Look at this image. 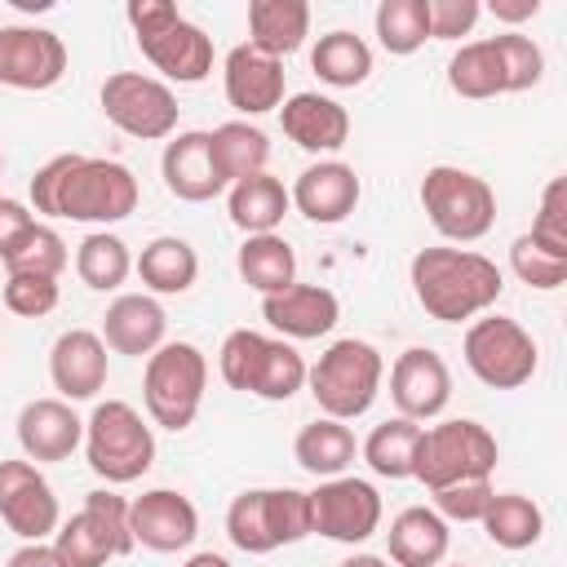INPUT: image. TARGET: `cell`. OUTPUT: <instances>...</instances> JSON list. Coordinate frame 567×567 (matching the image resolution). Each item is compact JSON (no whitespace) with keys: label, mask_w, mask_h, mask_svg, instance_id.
Returning a JSON list of instances; mask_svg holds the SVG:
<instances>
[{"label":"cell","mask_w":567,"mask_h":567,"mask_svg":"<svg viewBox=\"0 0 567 567\" xmlns=\"http://www.w3.org/2000/svg\"><path fill=\"white\" fill-rule=\"evenodd\" d=\"M204 385H208V359L199 346L190 341H164L142 372V403L146 416L164 430H186L199 416L204 403Z\"/></svg>","instance_id":"30bf717a"},{"label":"cell","mask_w":567,"mask_h":567,"mask_svg":"<svg viewBox=\"0 0 567 567\" xmlns=\"http://www.w3.org/2000/svg\"><path fill=\"white\" fill-rule=\"evenodd\" d=\"M133 270L151 297H182L199 279V257L182 235H159L133 257Z\"/></svg>","instance_id":"f546056e"},{"label":"cell","mask_w":567,"mask_h":567,"mask_svg":"<svg viewBox=\"0 0 567 567\" xmlns=\"http://www.w3.org/2000/svg\"><path fill=\"white\" fill-rule=\"evenodd\" d=\"M84 443V421L66 399H31L18 412V447L27 461H66Z\"/></svg>","instance_id":"603a6c76"},{"label":"cell","mask_w":567,"mask_h":567,"mask_svg":"<svg viewBox=\"0 0 567 567\" xmlns=\"http://www.w3.org/2000/svg\"><path fill=\"white\" fill-rule=\"evenodd\" d=\"M540 13V0H492V18L501 22H527Z\"/></svg>","instance_id":"681fc988"},{"label":"cell","mask_w":567,"mask_h":567,"mask_svg":"<svg viewBox=\"0 0 567 567\" xmlns=\"http://www.w3.org/2000/svg\"><path fill=\"white\" fill-rule=\"evenodd\" d=\"M0 523L22 536V545L58 532L62 509L35 461H0Z\"/></svg>","instance_id":"2e32d148"},{"label":"cell","mask_w":567,"mask_h":567,"mask_svg":"<svg viewBox=\"0 0 567 567\" xmlns=\"http://www.w3.org/2000/svg\"><path fill=\"white\" fill-rule=\"evenodd\" d=\"M66 261H71L66 239H62L53 226H44V221H35V226L0 257V266H4L9 275H44V279H58V275L66 270Z\"/></svg>","instance_id":"ab89813d"},{"label":"cell","mask_w":567,"mask_h":567,"mask_svg":"<svg viewBox=\"0 0 567 567\" xmlns=\"http://www.w3.org/2000/svg\"><path fill=\"white\" fill-rule=\"evenodd\" d=\"M337 567H390V558H381V554H350Z\"/></svg>","instance_id":"f907efd6"},{"label":"cell","mask_w":567,"mask_h":567,"mask_svg":"<svg viewBox=\"0 0 567 567\" xmlns=\"http://www.w3.org/2000/svg\"><path fill=\"white\" fill-rule=\"evenodd\" d=\"M509 270H514L527 288H536V292H554V288L567 284V257L545 252L532 235H518V239L509 244Z\"/></svg>","instance_id":"b9f144b4"},{"label":"cell","mask_w":567,"mask_h":567,"mask_svg":"<svg viewBox=\"0 0 567 567\" xmlns=\"http://www.w3.org/2000/svg\"><path fill=\"white\" fill-rule=\"evenodd\" d=\"M0 173H4V155H0Z\"/></svg>","instance_id":"db71d44e"},{"label":"cell","mask_w":567,"mask_h":567,"mask_svg":"<svg viewBox=\"0 0 567 567\" xmlns=\"http://www.w3.org/2000/svg\"><path fill=\"white\" fill-rule=\"evenodd\" d=\"M182 567H230V558H221V554H213V549H204V554H190Z\"/></svg>","instance_id":"816d5d0a"},{"label":"cell","mask_w":567,"mask_h":567,"mask_svg":"<svg viewBox=\"0 0 567 567\" xmlns=\"http://www.w3.org/2000/svg\"><path fill=\"white\" fill-rule=\"evenodd\" d=\"M235 270L248 288L270 297V292H284L297 284V252L279 230L275 235H244V244L235 252Z\"/></svg>","instance_id":"d6a6232c"},{"label":"cell","mask_w":567,"mask_h":567,"mask_svg":"<svg viewBox=\"0 0 567 567\" xmlns=\"http://www.w3.org/2000/svg\"><path fill=\"white\" fill-rule=\"evenodd\" d=\"M58 279H44V275H9L4 279V306L22 319H44L58 310Z\"/></svg>","instance_id":"f6af8a7d"},{"label":"cell","mask_w":567,"mask_h":567,"mask_svg":"<svg viewBox=\"0 0 567 567\" xmlns=\"http://www.w3.org/2000/svg\"><path fill=\"white\" fill-rule=\"evenodd\" d=\"M35 226V213L22 204V199H13V195H0V257L27 235Z\"/></svg>","instance_id":"7dc6e473"},{"label":"cell","mask_w":567,"mask_h":567,"mask_svg":"<svg viewBox=\"0 0 567 567\" xmlns=\"http://www.w3.org/2000/svg\"><path fill=\"white\" fill-rule=\"evenodd\" d=\"M279 124L310 155H332V151H341L350 142V111L328 93H292V97H284Z\"/></svg>","instance_id":"d4e9b609"},{"label":"cell","mask_w":567,"mask_h":567,"mask_svg":"<svg viewBox=\"0 0 567 567\" xmlns=\"http://www.w3.org/2000/svg\"><path fill=\"white\" fill-rule=\"evenodd\" d=\"M217 372L230 390L257 394L266 403H284L306 385V359L297 354V346L284 337L252 332V328L226 332L217 350Z\"/></svg>","instance_id":"277c9868"},{"label":"cell","mask_w":567,"mask_h":567,"mask_svg":"<svg viewBox=\"0 0 567 567\" xmlns=\"http://www.w3.org/2000/svg\"><path fill=\"white\" fill-rule=\"evenodd\" d=\"M478 523H483L487 540L501 545V549H532L540 540V532H545L540 505L532 496H523V492H496Z\"/></svg>","instance_id":"d590c367"},{"label":"cell","mask_w":567,"mask_h":567,"mask_svg":"<svg viewBox=\"0 0 567 567\" xmlns=\"http://www.w3.org/2000/svg\"><path fill=\"white\" fill-rule=\"evenodd\" d=\"M385 545H390L394 567H443L452 532L430 505H408V509L394 514V523L385 532Z\"/></svg>","instance_id":"4316f807"},{"label":"cell","mask_w":567,"mask_h":567,"mask_svg":"<svg viewBox=\"0 0 567 567\" xmlns=\"http://www.w3.org/2000/svg\"><path fill=\"white\" fill-rule=\"evenodd\" d=\"M390 399H394L399 416H408L416 425L443 416V408L452 403V372H447L443 354L430 346L403 350L390 368Z\"/></svg>","instance_id":"e0dca14e"},{"label":"cell","mask_w":567,"mask_h":567,"mask_svg":"<svg viewBox=\"0 0 567 567\" xmlns=\"http://www.w3.org/2000/svg\"><path fill=\"white\" fill-rule=\"evenodd\" d=\"M288 208H292L288 186L270 173H252V177L226 186V213L244 235H275Z\"/></svg>","instance_id":"f1b7e54d"},{"label":"cell","mask_w":567,"mask_h":567,"mask_svg":"<svg viewBox=\"0 0 567 567\" xmlns=\"http://www.w3.org/2000/svg\"><path fill=\"white\" fill-rule=\"evenodd\" d=\"M66 75V44L49 27H0V84L18 93H44Z\"/></svg>","instance_id":"9a60e30c"},{"label":"cell","mask_w":567,"mask_h":567,"mask_svg":"<svg viewBox=\"0 0 567 567\" xmlns=\"http://www.w3.org/2000/svg\"><path fill=\"white\" fill-rule=\"evenodd\" d=\"M430 496H434L430 509H434L443 523H478L496 492H492V478H474V483L439 487V492H430Z\"/></svg>","instance_id":"ee69618b"},{"label":"cell","mask_w":567,"mask_h":567,"mask_svg":"<svg viewBox=\"0 0 567 567\" xmlns=\"http://www.w3.org/2000/svg\"><path fill=\"white\" fill-rule=\"evenodd\" d=\"M461 354H465V368L483 385H492V390H518V385H527L536 377V363H540L536 337L518 319H509V315H478L465 328Z\"/></svg>","instance_id":"7c38bea8"},{"label":"cell","mask_w":567,"mask_h":567,"mask_svg":"<svg viewBox=\"0 0 567 567\" xmlns=\"http://www.w3.org/2000/svg\"><path fill=\"white\" fill-rule=\"evenodd\" d=\"M159 173H164L168 195H177L186 204H204V199L226 190V182L213 168V151H208V133L204 128L177 133L159 155Z\"/></svg>","instance_id":"484cf974"},{"label":"cell","mask_w":567,"mask_h":567,"mask_svg":"<svg viewBox=\"0 0 567 567\" xmlns=\"http://www.w3.org/2000/svg\"><path fill=\"white\" fill-rule=\"evenodd\" d=\"M483 18L478 0H430V40H461Z\"/></svg>","instance_id":"bcb514c9"},{"label":"cell","mask_w":567,"mask_h":567,"mask_svg":"<svg viewBox=\"0 0 567 567\" xmlns=\"http://www.w3.org/2000/svg\"><path fill=\"white\" fill-rule=\"evenodd\" d=\"M447 89L456 97H470V102H487V97L505 93L501 66H496V53L487 40H470L447 58Z\"/></svg>","instance_id":"f35d334b"},{"label":"cell","mask_w":567,"mask_h":567,"mask_svg":"<svg viewBox=\"0 0 567 567\" xmlns=\"http://www.w3.org/2000/svg\"><path fill=\"white\" fill-rule=\"evenodd\" d=\"M226 536L244 554H275L310 532V492L301 487H248L226 509Z\"/></svg>","instance_id":"8992f818"},{"label":"cell","mask_w":567,"mask_h":567,"mask_svg":"<svg viewBox=\"0 0 567 567\" xmlns=\"http://www.w3.org/2000/svg\"><path fill=\"white\" fill-rule=\"evenodd\" d=\"M106 372H111L106 341L93 328H66L49 346V381H53L58 399H66V403L97 399L106 390Z\"/></svg>","instance_id":"d6986e66"},{"label":"cell","mask_w":567,"mask_h":567,"mask_svg":"<svg viewBox=\"0 0 567 567\" xmlns=\"http://www.w3.org/2000/svg\"><path fill=\"white\" fill-rule=\"evenodd\" d=\"M97 102H102V115L137 142H164V137L177 133V111H182L177 93L155 75L115 71V75L102 80Z\"/></svg>","instance_id":"4fadbf2b"},{"label":"cell","mask_w":567,"mask_h":567,"mask_svg":"<svg viewBox=\"0 0 567 567\" xmlns=\"http://www.w3.org/2000/svg\"><path fill=\"white\" fill-rule=\"evenodd\" d=\"M381 377H385L381 350L372 341H359V337L332 341L319 354V363L306 368V385H310L319 412L332 416V421L363 416L381 394Z\"/></svg>","instance_id":"5b68a950"},{"label":"cell","mask_w":567,"mask_h":567,"mask_svg":"<svg viewBox=\"0 0 567 567\" xmlns=\"http://www.w3.org/2000/svg\"><path fill=\"white\" fill-rule=\"evenodd\" d=\"M53 554L62 567H106L111 558L133 554V532H128V501L115 496L111 487H97L84 496V509L58 523L53 532Z\"/></svg>","instance_id":"8fae6325"},{"label":"cell","mask_w":567,"mask_h":567,"mask_svg":"<svg viewBox=\"0 0 567 567\" xmlns=\"http://www.w3.org/2000/svg\"><path fill=\"white\" fill-rule=\"evenodd\" d=\"M4 567H62V563H58V554H53V545H44V540H31V545H22V549H13Z\"/></svg>","instance_id":"c3c4849f"},{"label":"cell","mask_w":567,"mask_h":567,"mask_svg":"<svg viewBox=\"0 0 567 567\" xmlns=\"http://www.w3.org/2000/svg\"><path fill=\"white\" fill-rule=\"evenodd\" d=\"M421 208H425L430 226L452 244H474L496 226V190L487 186V177L456 168V164L425 168Z\"/></svg>","instance_id":"9c48e42d"},{"label":"cell","mask_w":567,"mask_h":567,"mask_svg":"<svg viewBox=\"0 0 567 567\" xmlns=\"http://www.w3.org/2000/svg\"><path fill=\"white\" fill-rule=\"evenodd\" d=\"M310 71L332 89H354L372 75V49L354 31H328L310 49Z\"/></svg>","instance_id":"836d02e7"},{"label":"cell","mask_w":567,"mask_h":567,"mask_svg":"<svg viewBox=\"0 0 567 567\" xmlns=\"http://www.w3.org/2000/svg\"><path fill=\"white\" fill-rule=\"evenodd\" d=\"M527 235H532L545 252L567 257V177H549V182H545V190H540V208H536Z\"/></svg>","instance_id":"7bdbcfd3"},{"label":"cell","mask_w":567,"mask_h":567,"mask_svg":"<svg viewBox=\"0 0 567 567\" xmlns=\"http://www.w3.org/2000/svg\"><path fill=\"white\" fill-rule=\"evenodd\" d=\"M75 275H80V284L93 288V292H115V288L133 275V252H128V244H124L120 235L93 230V235H84L80 248H75Z\"/></svg>","instance_id":"8d00e7d4"},{"label":"cell","mask_w":567,"mask_h":567,"mask_svg":"<svg viewBox=\"0 0 567 567\" xmlns=\"http://www.w3.org/2000/svg\"><path fill=\"white\" fill-rule=\"evenodd\" d=\"M128 532H133V545H142L151 554H177V549L195 545L199 514H195L190 496H182L173 487H151L137 501H128Z\"/></svg>","instance_id":"ac0fdd59"},{"label":"cell","mask_w":567,"mask_h":567,"mask_svg":"<svg viewBox=\"0 0 567 567\" xmlns=\"http://www.w3.org/2000/svg\"><path fill=\"white\" fill-rule=\"evenodd\" d=\"M137 177L120 159L53 155L31 177V213L84 226H115L137 208Z\"/></svg>","instance_id":"6da1fadb"},{"label":"cell","mask_w":567,"mask_h":567,"mask_svg":"<svg viewBox=\"0 0 567 567\" xmlns=\"http://www.w3.org/2000/svg\"><path fill=\"white\" fill-rule=\"evenodd\" d=\"M408 279H412L421 310L439 323L478 319L505 292V275L492 257H483L474 248H447V244L421 248L408 266Z\"/></svg>","instance_id":"7a4b0ae2"},{"label":"cell","mask_w":567,"mask_h":567,"mask_svg":"<svg viewBox=\"0 0 567 567\" xmlns=\"http://www.w3.org/2000/svg\"><path fill=\"white\" fill-rule=\"evenodd\" d=\"M421 430H425V425H416V421H408V416H390V421L372 425V434L363 439L359 456L368 461V470H372L377 478H412Z\"/></svg>","instance_id":"e575fe53"},{"label":"cell","mask_w":567,"mask_h":567,"mask_svg":"<svg viewBox=\"0 0 567 567\" xmlns=\"http://www.w3.org/2000/svg\"><path fill=\"white\" fill-rule=\"evenodd\" d=\"M208 151H213V168L226 186H235L252 173H266V164H270V137L248 120L217 124L208 133Z\"/></svg>","instance_id":"1f68e13d"},{"label":"cell","mask_w":567,"mask_h":567,"mask_svg":"<svg viewBox=\"0 0 567 567\" xmlns=\"http://www.w3.org/2000/svg\"><path fill=\"white\" fill-rule=\"evenodd\" d=\"M221 89L239 115L279 111L284 106V62L257 53L252 44H235L226 53V66H221Z\"/></svg>","instance_id":"7402d4cb"},{"label":"cell","mask_w":567,"mask_h":567,"mask_svg":"<svg viewBox=\"0 0 567 567\" xmlns=\"http://www.w3.org/2000/svg\"><path fill=\"white\" fill-rule=\"evenodd\" d=\"M310 35V4L306 0H252L248 4V44L266 58H288Z\"/></svg>","instance_id":"83f0119b"},{"label":"cell","mask_w":567,"mask_h":567,"mask_svg":"<svg viewBox=\"0 0 567 567\" xmlns=\"http://www.w3.org/2000/svg\"><path fill=\"white\" fill-rule=\"evenodd\" d=\"M377 40L394 58H412L430 40V0H381L372 13Z\"/></svg>","instance_id":"74e56055"},{"label":"cell","mask_w":567,"mask_h":567,"mask_svg":"<svg viewBox=\"0 0 567 567\" xmlns=\"http://www.w3.org/2000/svg\"><path fill=\"white\" fill-rule=\"evenodd\" d=\"M447 567H465V563H447Z\"/></svg>","instance_id":"f5cc1de1"},{"label":"cell","mask_w":567,"mask_h":567,"mask_svg":"<svg viewBox=\"0 0 567 567\" xmlns=\"http://www.w3.org/2000/svg\"><path fill=\"white\" fill-rule=\"evenodd\" d=\"M142 58L177 84H199L213 71V35L190 22L186 13H177V4L168 0H128L124 9Z\"/></svg>","instance_id":"3957f363"},{"label":"cell","mask_w":567,"mask_h":567,"mask_svg":"<svg viewBox=\"0 0 567 567\" xmlns=\"http://www.w3.org/2000/svg\"><path fill=\"white\" fill-rule=\"evenodd\" d=\"M84 456L97 478L133 483L155 465V434L133 403L102 399L84 421Z\"/></svg>","instance_id":"ba28073f"},{"label":"cell","mask_w":567,"mask_h":567,"mask_svg":"<svg viewBox=\"0 0 567 567\" xmlns=\"http://www.w3.org/2000/svg\"><path fill=\"white\" fill-rule=\"evenodd\" d=\"M164 332H168V315L164 306L151 297V292H120L106 315H102V341L106 350L115 354H133V359H151L159 346H164Z\"/></svg>","instance_id":"cb8c5ba5"},{"label":"cell","mask_w":567,"mask_h":567,"mask_svg":"<svg viewBox=\"0 0 567 567\" xmlns=\"http://www.w3.org/2000/svg\"><path fill=\"white\" fill-rule=\"evenodd\" d=\"M261 319L284 337V341H315L328 337L341 319V301L323 284H292L284 292L261 297Z\"/></svg>","instance_id":"44dd1931"},{"label":"cell","mask_w":567,"mask_h":567,"mask_svg":"<svg viewBox=\"0 0 567 567\" xmlns=\"http://www.w3.org/2000/svg\"><path fill=\"white\" fill-rule=\"evenodd\" d=\"M381 527V492L368 478L341 474L319 478L310 492V532L337 540V545H363Z\"/></svg>","instance_id":"5bb4252c"},{"label":"cell","mask_w":567,"mask_h":567,"mask_svg":"<svg viewBox=\"0 0 567 567\" xmlns=\"http://www.w3.org/2000/svg\"><path fill=\"white\" fill-rule=\"evenodd\" d=\"M292 456H297V465H301L306 474H315V478H341V474L354 465L359 443H354V434H350L346 421L319 416V421H310V425L297 430Z\"/></svg>","instance_id":"4dcf8cb0"},{"label":"cell","mask_w":567,"mask_h":567,"mask_svg":"<svg viewBox=\"0 0 567 567\" xmlns=\"http://www.w3.org/2000/svg\"><path fill=\"white\" fill-rule=\"evenodd\" d=\"M496 461H501L496 434L487 425L470 421V416H452V421H439V425L421 430L412 478L425 483L430 492H439V487H452V483L492 478Z\"/></svg>","instance_id":"52a82bcc"},{"label":"cell","mask_w":567,"mask_h":567,"mask_svg":"<svg viewBox=\"0 0 567 567\" xmlns=\"http://www.w3.org/2000/svg\"><path fill=\"white\" fill-rule=\"evenodd\" d=\"M359 195H363L359 173H354L346 159H319V164L301 168L297 182H292V190H288L292 208H297L306 221H315V226H337V221H346V217L354 213Z\"/></svg>","instance_id":"ffe728a7"},{"label":"cell","mask_w":567,"mask_h":567,"mask_svg":"<svg viewBox=\"0 0 567 567\" xmlns=\"http://www.w3.org/2000/svg\"><path fill=\"white\" fill-rule=\"evenodd\" d=\"M492 53H496V66H501V89L505 93H523L532 84H540L545 75V53L532 35H518V31H501V35H487Z\"/></svg>","instance_id":"60d3db41"}]
</instances>
